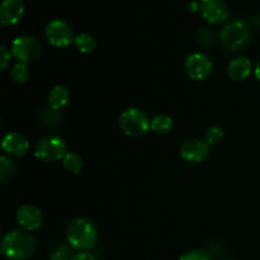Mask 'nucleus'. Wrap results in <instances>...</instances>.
<instances>
[{
    "mask_svg": "<svg viewBox=\"0 0 260 260\" xmlns=\"http://www.w3.org/2000/svg\"><path fill=\"white\" fill-rule=\"evenodd\" d=\"M2 254L9 260H25L36 250V239L25 230H13L2 240Z\"/></svg>",
    "mask_w": 260,
    "mask_h": 260,
    "instance_id": "f257e3e1",
    "label": "nucleus"
},
{
    "mask_svg": "<svg viewBox=\"0 0 260 260\" xmlns=\"http://www.w3.org/2000/svg\"><path fill=\"white\" fill-rule=\"evenodd\" d=\"M68 241L74 249L88 251L98 240V231L94 223L85 217H78L70 222L68 228Z\"/></svg>",
    "mask_w": 260,
    "mask_h": 260,
    "instance_id": "f03ea898",
    "label": "nucleus"
},
{
    "mask_svg": "<svg viewBox=\"0 0 260 260\" xmlns=\"http://www.w3.org/2000/svg\"><path fill=\"white\" fill-rule=\"evenodd\" d=\"M119 128L129 137H140L150 129L151 119L144 111L139 108H127L119 116Z\"/></svg>",
    "mask_w": 260,
    "mask_h": 260,
    "instance_id": "7ed1b4c3",
    "label": "nucleus"
},
{
    "mask_svg": "<svg viewBox=\"0 0 260 260\" xmlns=\"http://www.w3.org/2000/svg\"><path fill=\"white\" fill-rule=\"evenodd\" d=\"M10 53L20 63H30L37 61L42 55V45L32 36H22L13 41Z\"/></svg>",
    "mask_w": 260,
    "mask_h": 260,
    "instance_id": "20e7f679",
    "label": "nucleus"
},
{
    "mask_svg": "<svg viewBox=\"0 0 260 260\" xmlns=\"http://www.w3.org/2000/svg\"><path fill=\"white\" fill-rule=\"evenodd\" d=\"M66 154H68V145L61 137L55 135L42 137L35 147L36 157L46 162L62 160Z\"/></svg>",
    "mask_w": 260,
    "mask_h": 260,
    "instance_id": "39448f33",
    "label": "nucleus"
},
{
    "mask_svg": "<svg viewBox=\"0 0 260 260\" xmlns=\"http://www.w3.org/2000/svg\"><path fill=\"white\" fill-rule=\"evenodd\" d=\"M220 38L223 45L230 50H239L248 45L250 40V32L249 28L243 20H231L226 23L221 29Z\"/></svg>",
    "mask_w": 260,
    "mask_h": 260,
    "instance_id": "423d86ee",
    "label": "nucleus"
},
{
    "mask_svg": "<svg viewBox=\"0 0 260 260\" xmlns=\"http://www.w3.org/2000/svg\"><path fill=\"white\" fill-rule=\"evenodd\" d=\"M45 36L50 45L58 48L68 47L73 41H75L71 27L65 20L61 19H53L47 23L45 28Z\"/></svg>",
    "mask_w": 260,
    "mask_h": 260,
    "instance_id": "0eeeda50",
    "label": "nucleus"
},
{
    "mask_svg": "<svg viewBox=\"0 0 260 260\" xmlns=\"http://www.w3.org/2000/svg\"><path fill=\"white\" fill-rule=\"evenodd\" d=\"M185 71L193 80H205L212 73L213 63L205 53H192L185 60Z\"/></svg>",
    "mask_w": 260,
    "mask_h": 260,
    "instance_id": "6e6552de",
    "label": "nucleus"
},
{
    "mask_svg": "<svg viewBox=\"0 0 260 260\" xmlns=\"http://www.w3.org/2000/svg\"><path fill=\"white\" fill-rule=\"evenodd\" d=\"M200 10L202 17L211 24H220L229 18L226 0H201Z\"/></svg>",
    "mask_w": 260,
    "mask_h": 260,
    "instance_id": "1a4fd4ad",
    "label": "nucleus"
},
{
    "mask_svg": "<svg viewBox=\"0 0 260 260\" xmlns=\"http://www.w3.org/2000/svg\"><path fill=\"white\" fill-rule=\"evenodd\" d=\"M18 225L25 231H36L42 226L43 218L40 208L33 205L20 206L15 213Z\"/></svg>",
    "mask_w": 260,
    "mask_h": 260,
    "instance_id": "9d476101",
    "label": "nucleus"
},
{
    "mask_svg": "<svg viewBox=\"0 0 260 260\" xmlns=\"http://www.w3.org/2000/svg\"><path fill=\"white\" fill-rule=\"evenodd\" d=\"M210 155V145L202 140H188L180 146V156L189 162H201Z\"/></svg>",
    "mask_w": 260,
    "mask_h": 260,
    "instance_id": "9b49d317",
    "label": "nucleus"
},
{
    "mask_svg": "<svg viewBox=\"0 0 260 260\" xmlns=\"http://www.w3.org/2000/svg\"><path fill=\"white\" fill-rule=\"evenodd\" d=\"M2 149L9 156H23L29 149V142L24 135L19 132H10L3 137Z\"/></svg>",
    "mask_w": 260,
    "mask_h": 260,
    "instance_id": "f8f14e48",
    "label": "nucleus"
},
{
    "mask_svg": "<svg viewBox=\"0 0 260 260\" xmlns=\"http://www.w3.org/2000/svg\"><path fill=\"white\" fill-rule=\"evenodd\" d=\"M24 4L22 0H3L0 4V23L4 27L17 24L23 17Z\"/></svg>",
    "mask_w": 260,
    "mask_h": 260,
    "instance_id": "ddd939ff",
    "label": "nucleus"
},
{
    "mask_svg": "<svg viewBox=\"0 0 260 260\" xmlns=\"http://www.w3.org/2000/svg\"><path fill=\"white\" fill-rule=\"evenodd\" d=\"M253 63L248 57H236L230 62L228 69L229 76L234 81H244L250 76Z\"/></svg>",
    "mask_w": 260,
    "mask_h": 260,
    "instance_id": "4468645a",
    "label": "nucleus"
},
{
    "mask_svg": "<svg viewBox=\"0 0 260 260\" xmlns=\"http://www.w3.org/2000/svg\"><path fill=\"white\" fill-rule=\"evenodd\" d=\"M69 98H70V93L68 88L62 85H56L48 93V106L50 108L58 111L68 104Z\"/></svg>",
    "mask_w": 260,
    "mask_h": 260,
    "instance_id": "2eb2a0df",
    "label": "nucleus"
},
{
    "mask_svg": "<svg viewBox=\"0 0 260 260\" xmlns=\"http://www.w3.org/2000/svg\"><path fill=\"white\" fill-rule=\"evenodd\" d=\"M173 119L167 114H157L151 119L150 129L157 135H167L172 131Z\"/></svg>",
    "mask_w": 260,
    "mask_h": 260,
    "instance_id": "dca6fc26",
    "label": "nucleus"
},
{
    "mask_svg": "<svg viewBox=\"0 0 260 260\" xmlns=\"http://www.w3.org/2000/svg\"><path fill=\"white\" fill-rule=\"evenodd\" d=\"M0 182L4 184L8 180L12 179L17 174V165L12 161V159L5 155L0 157Z\"/></svg>",
    "mask_w": 260,
    "mask_h": 260,
    "instance_id": "f3484780",
    "label": "nucleus"
},
{
    "mask_svg": "<svg viewBox=\"0 0 260 260\" xmlns=\"http://www.w3.org/2000/svg\"><path fill=\"white\" fill-rule=\"evenodd\" d=\"M75 43L76 48L80 51L81 53H90L95 50V46H96V41L93 36L88 35V33H81L79 35L78 37H75Z\"/></svg>",
    "mask_w": 260,
    "mask_h": 260,
    "instance_id": "a211bd4d",
    "label": "nucleus"
},
{
    "mask_svg": "<svg viewBox=\"0 0 260 260\" xmlns=\"http://www.w3.org/2000/svg\"><path fill=\"white\" fill-rule=\"evenodd\" d=\"M62 165L68 172L73 174H79L83 169V159L75 152H68L66 156L62 159Z\"/></svg>",
    "mask_w": 260,
    "mask_h": 260,
    "instance_id": "6ab92c4d",
    "label": "nucleus"
},
{
    "mask_svg": "<svg viewBox=\"0 0 260 260\" xmlns=\"http://www.w3.org/2000/svg\"><path fill=\"white\" fill-rule=\"evenodd\" d=\"M10 78L14 83L17 84H24L29 78V69L25 63H15L10 70Z\"/></svg>",
    "mask_w": 260,
    "mask_h": 260,
    "instance_id": "aec40b11",
    "label": "nucleus"
},
{
    "mask_svg": "<svg viewBox=\"0 0 260 260\" xmlns=\"http://www.w3.org/2000/svg\"><path fill=\"white\" fill-rule=\"evenodd\" d=\"M222 139H223V129L218 126L210 127V128L207 129V132H206V142H207L210 146L220 144Z\"/></svg>",
    "mask_w": 260,
    "mask_h": 260,
    "instance_id": "412c9836",
    "label": "nucleus"
},
{
    "mask_svg": "<svg viewBox=\"0 0 260 260\" xmlns=\"http://www.w3.org/2000/svg\"><path fill=\"white\" fill-rule=\"evenodd\" d=\"M73 256L71 249L66 245H57L50 254L51 260H71Z\"/></svg>",
    "mask_w": 260,
    "mask_h": 260,
    "instance_id": "4be33fe9",
    "label": "nucleus"
},
{
    "mask_svg": "<svg viewBox=\"0 0 260 260\" xmlns=\"http://www.w3.org/2000/svg\"><path fill=\"white\" fill-rule=\"evenodd\" d=\"M179 260H212L205 250H190L180 256Z\"/></svg>",
    "mask_w": 260,
    "mask_h": 260,
    "instance_id": "5701e85b",
    "label": "nucleus"
},
{
    "mask_svg": "<svg viewBox=\"0 0 260 260\" xmlns=\"http://www.w3.org/2000/svg\"><path fill=\"white\" fill-rule=\"evenodd\" d=\"M0 50H2V60H0V61H2V70L4 71L5 69H7L8 63H9L10 55H12V53H10L9 51L7 50V47H4V46H3Z\"/></svg>",
    "mask_w": 260,
    "mask_h": 260,
    "instance_id": "b1692460",
    "label": "nucleus"
},
{
    "mask_svg": "<svg viewBox=\"0 0 260 260\" xmlns=\"http://www.w3.org/2000/svg\"><path fill=\"white\" fill-rule=\"evenodd\" d=\"M71 260H95V258H94L93 254L89 253V251H81V253L75 254Z\"/></svg>",
    "mask_w": 260,
    "mask_h": 260,
    "instance_id": "393cba45",
    "label": "nucleus"
},
{
    "mask_svg": "<svg viewBox=\"0 0 260 260\" xmlns=\"http://www.w3.org/2000/svg\"><path fill=\"white\" fill-rule=\"evenodd\" d=\"M254 73H255V78L260 81V60L256 62L255 69H254Z\"/></svg>",
    "mask_w": 260,
    "mask_h": 260,
    "instance_id": "a878e982",
    "label": "nucleus"
},
{
    "mask_svg": "<svg viewBox=\"0 0 260 260\" xmlns=\"http://www.w3.org/2000/svg\"><path fill=\"white\" fill-rule=\"evenodd\" d=\"M200 9V4H197V3L196 2H192L189 4V10L190 12H196V10H198Z\"/></svg>",
    "mask_w": 260,
    "mask_h": 260,
    "instance_id": "bb28decb",
    "label": "nucleus"
}]
</instances>
